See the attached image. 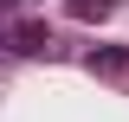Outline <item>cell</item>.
Segmentation results:
<instances>
[{
	"label": "cell",
	"mask_w": 129,
	"mask_h": 122,
	"mask_svg": "<svg viewBox=\"0 0 129 122\" xmlns=\"http://www.w3.org/2000/svg\"><path fill=\"white\" fill-rule=\"evenodd\" d=\"M13 51L19 58H39V51H52V32L39 19H26V26H13Z\"/></svg>",
	"instance_id": "6da1fadb"
},
{
	"label": "cell",
	"mask_w": 129,
	"mask_h": 122,
	"mask_svg": "<svg viewBox=\"0 0 129 122\" xmlns=\"http://www.w3.org/2000/svg\"><path fill=\"white\" fill-rule=\"evenodd\" d=\"M84 64H90V71H103V77H129V51H123V45H97Z\"/></svg>",
	"instance_id": "7a4b0ae2"
},
{
	"label": "cell",
	"mask_w": 129,
	"mask_h": 122,
	"mask_svg": "<svg viewBox=\"0 0 129 122\" xmlns=\"http://www.w3.org/2000/svg\"><path fill=\"white\" fill-rule=\"evenodd\" d=\"M123 0H71V19H110Z\"/></svg>",
	"instance_id": "3957f363"
}]
</instances>
